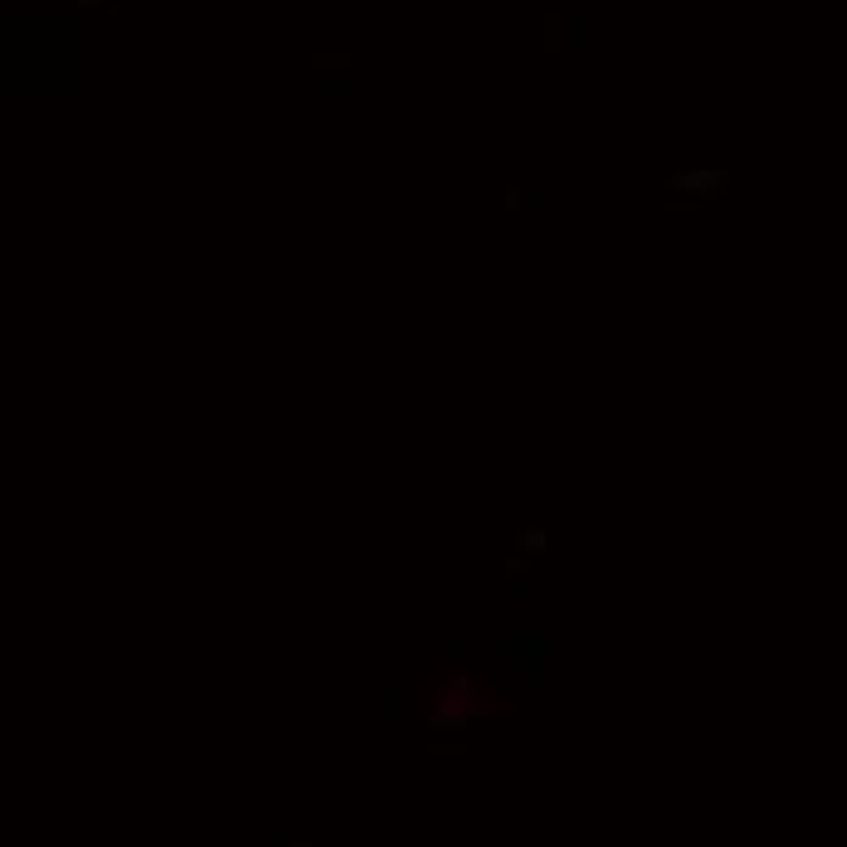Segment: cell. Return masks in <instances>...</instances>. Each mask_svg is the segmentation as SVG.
<instances>
[{
	"label": "cell",
	"instance_id": "cell-1",
	"mask_svg": "<svg viewBox=\"0 0 847 847\" xmlns=\"http://www.w3.org/2000/svg\"><path fill=\"white\" fill-rule=\"evenodd\" d=\"M473 716H487V701H477V697H473V681H467V677H458L453 687L443 691L438 711L428 716V726H434V730H443V726H448V730H463Z\"/></svg>",
	"mask_w": 847,
	"mask_h": 847
},
{
	"label": "cell",
	"instance_id": "cell-2",
	"mask_svg": "<svg viewBox=\"0 0 847 847\" xmlns=\"http://www.w3.org/2000/svg\"><path fill=\"white\" fill-rule=\"evenodd\" d=\"M726 185H730V171H720V166H687V171L667 175L662 190H687L697 200H716V195H726Z\"/></svg>",
	"mask_w": 847,
	"mask_h": 847
},
{
	"label": "cell",
	"instance_id": "cell-3",
	"mask_svg": "<svg viewBox=\"0 0 847 847\" xmlns=\"http://www.w3.org/2000/svg\"><path fill=\"white\" fill-rule=\"evenodd\" d=\"M516 551L521 555H545L551 551V526H521V531H516Z\"/></svg>",
	"mask_w": 847,
	"mask_h": 847
},
{
	"label": "cell",
	"instance_id": "cell-4",
	"mask_svg": "<svg viewBox=\"0 0 847 847\" xmlns=\"http://www.w3.org/2000/svg\"><path fill=\"white\" fill-rule=\"evenodd\" d=\"M531 570V555H516V560H506V574H526Z\"/></svg>",
	"mask_w": 847,
	"mask_h": 847
},
{
	"label": "cell",
	"instance_id": "cell-5",
	"mask_svg": "<svg viewBox=\"0 0 847 847\" xmlns=\"http://www.w3.org/2000/svg\"><path fill=\"white\" fill-rule=\"evenodd\" d=\"M288 847H317V843H312V837H297V843H288Z\"/></svg>",
	"mask_w": 847,
	"mask_h": 847
},
{
	"label": "cell",
	"instance_id": "cell-6",
	"mask_svg": "<svg viewBox=\"0 0 847 847\" xmlns=\"http://www.w3.org/2000/svg\"><path fill=\"white\" fill-rule=\"evenodd\" d=\"M78 5H83V10H88V5H97V0H78Z\"/></svg>",
	"mask_w": 847,
	"mask_h": 847
}]
</instances>
